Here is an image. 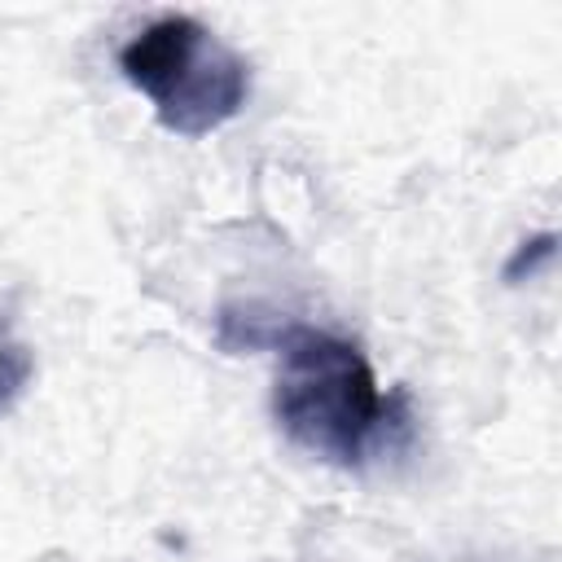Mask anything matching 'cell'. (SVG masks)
<instances>
[{"mask_svg":"<svg viewBox=\"0 0 562 562\" xmlns=\"http://www.w3.org/2000/svg\"><path fill=\"white\" fill-rule=\"evenodd\" d=\"M277 351V426L321 461L360 465L378 430L391 422V400L364 351L351 338L312 325H285Z\"/></svg>","mask_w":562,"mask_h":562,"instance_id":"1","label":"cell"},{"mask_svg":"<svg viewBox=\"0 0 562 562\" xmlns=\"http://www.w3.org/2000/svg\"><path fill=\"white\" fill-rule=\"evenodd\" d=\"M123 79L154 105L158 123L176 136H211L250 92L246 57L224 44L193 13H162L119 48Z\"/></svg>","mask_w":562,"mask_h":562,"instance_id":"2","label":"cell"},{"mask_svg":"<svg viewBox=\"0 0 562 562\" xmlns=\"http://www.w3.org/2000/svg\"><path fill=\"white\" fill-rule=\"evenodd\" d=\"M31 373H35V351L18 338L13 321L0 312V413L22 400V391L31 386Z\"/></svg>","mask_w":562,"mask_h":562,"instance_id":"3","label":"cell"},{"mask_svg":"<svg viewBox=\"0 0 562 562\" xmlns=\"http://www.w3.org/2000/svg\"><path fill=\"white\" fill-rule=\"evenodd\" d=\"M553 250H558V233H540V237L522 241V246L509 255V263H505V281H522V277L540 272V268L553 259Z\"/></svg>","mask_w":562,"mask_h":562,"instance_id":"4","label":"cell"}]
</instances>
